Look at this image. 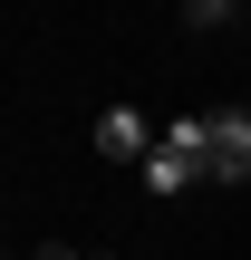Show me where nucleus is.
I'll return each instance as SVG.
<instances>
[{"instance_id":"obj_1","label":"nucleus","mask_w":251,"mask_h":260,"mask_svg":"<svg viewBox=\"0 0 251 260\" xmlns=\"http://www.w3.org/2000/svg\"><path fill=\"white\" fill-rule=\"evenodd\" d=\"M213 183V116H174V135H155L145 154V193H193Z\"/></svg>"},{"instance_id":"obj_2","label":"nucleus","mask_w":251,"mask_h":260,"mask_svg":"<svg viewBox=\"0 0 251 260\" xmlns=\"http://www.w3.org/2000/svg\"><path fill=\"white\" fill-rule=\"evenodd\" d=\"M97 145H106L116 164H135V174H145V154H155V135H145L135 106H106V116H97Z\"/></svg>"},{"instance_id":"obj_3","label":"nucleus","mask_w":251,"mask_h":260,"mask_svg":"<svg viewBox=\"0 0 251 260\" xmlns=\"http://www.w3.org/2000/svg\"><path fill=\"white\" fill-rule=\"evenodd\" d=\"M213 183H251V116H213Z\"/></svg>"}]
</instances>
